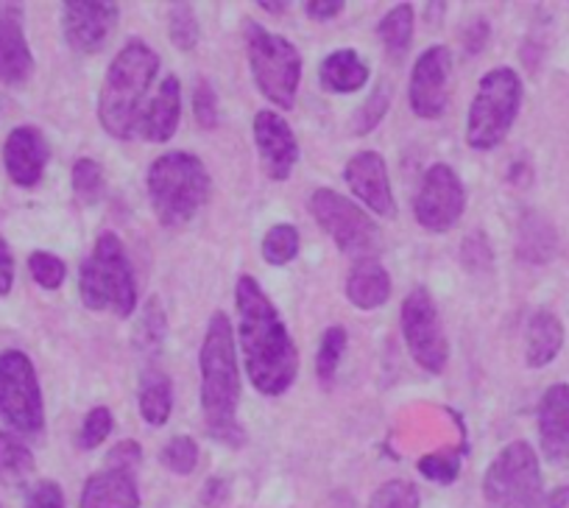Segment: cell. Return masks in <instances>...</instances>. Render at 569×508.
<instances>
[{
  "instance_id": "cell-23",
  "label": "cell",
  "mask_w": 569,
  "mask_h": 508,
  "mask_svg": "<svg viewBox=\"0 0 569 508\" xmlns=\"http://www.w3.org/2000/svg\"><path fill=\"white\" fill-rule=\"evenodd\" d=\"M563 347V325L550 310H539L530 316L528 332H525V360L530 369H545L558 358Z\"/></svg>"
},
{
  "instance_id": "cell-5",
  "label": "cell",
  "mask_w": 569,
  "mask_h": 508,
  "mask_svg": "<svg viewBox=\"0 0 569 508\" xmlns=\"http://www.w3.org/2000/svg\"><path fill=\"white\" fill-rule=\"evenodd\" d=\"M81 302L90 310H109V313L129 319L137 308V282L131 271L129 255L123 240L114 232H103L96 240L90 258L81 263L79 275Z\"/></svg>"
},
{
  "instance_id": "cell-47",
  "label": "cell",
  "mask_w": 569,
  "mask_h": 508,
  "mask_svg": "<svg viewBox=\"0 0 569 508\" xmlns=\"http://www.w3.org/2000/svg\"><path fill=\"white\" fill-rule=\"evenodd\" d=\"M539 508H569V489H556L541 500Z\"/></svg>"
},
{
  "instance_id": "cell-19",
  "label": "cell",
  "mask_w": 569,
  "mask_h": 508,
  "mask_svg": "<svg viewBox=\"0 0 569 508\" xmlns=\"http://www.w3.org/2000/svg\"><path fill=\"white\" fill-rule=\"evenodd\" d=\"M541 452L552 464H569V386L556 384L539 402Z\"/></svg>"
},
{
  "instance_id": "cell-31",
  "label": "cell",
  "mask_w": 569,
  "mask_h": 508,
  "mask_svg": "<svg viewBox=\"0 0 569 508\" xmlns=\"http://www.w3.org/2000/svg\"><path fill=\"white\" fill-rule=\"evenodd\" d=\"M343 352H347V330L343 327H330V330L321 336L319 355H316V375L325 386H330L336 380L338 363H341Z\"/></svg>"
},
{
  "instance_id": "cell-35",
  "label": "cell",
  "mask_w": 569,
  "mask_h": 508,
  "mask_svg": "<svg viewBox=\"0 0 569 508\" xmlns=\"http://www.w3.org/2000/svg\"><path fill=\"white\" fill-rule=\"evenodd\" d=\"M421 497L410 480H388L371 497L369 508H419Z\"/></svg>"
},
{
  "instance_id": "cell-18",
  "label": "cell",
  "mask_w": 569,
  "mask_h": 508,
  "mask_svg": "<svg viewBox=\"0 0 569 508\" xmlns=\"http://www.w3.org/2000/svg\"><path fill=\"white\" fill-rule=\"evenodd\" d=\"M34 73L29 40L23 31V9L14 3L0 7V81L9 87L23 84Z\"/></svg>"
},
{
  "instance_id": "cell-10",
  "label": "cell",
  "mask_w": 569,
  "mask_h": 508,
  "mask_svg": "<svg viewBox=\"0 0 569 508\" xmlns=\"http://www.w3.org/2000/svg\"><path fill=\"white\" fill-rule=\"evenodd\" d=\"M402 336L416 363L430 375H441L450 360L439 308L427 288H413L402 302Z\"/></svg>"
},
{
  "instance_id": "cell-14",
  "label": "cell",
  "mask_w": 569,
  "mask_h": 508,
  "mask_svg": "<svg viewBox=\"0 0 569 508\" xmlns=\"http://www.w3.org/2000/svg\"><path fill=\"white\" fill-rule=\"evenodd\" d=\"M254 146L260 155V166L268 179L284 182L299 162V143L293 138L291 123L271 109H260L254 114Z\"/></svg>"
},
{
  "instance_id": "cell-4",
  "label": "cell",
  "mask_w": 569,
  "mask_h": 508,
  "mask_svg": "<svg viewBox=\"0 0 569 508\" xmlns=\"http://www.w3.org/2000/svg\"><path fill=\"white\" fill-rule=\"evenodd\" d=\"M149 199L166 227H184L210 199V171L188 151H168L149 168Z\"/></svg>"
},
{
  "instance_id": "cell-22",
  "label": "cell",
  "mask_w": 569,
  "mask_h": 508,
  "mask_svg": "<svg viewBox=\"0 0 569 508\" xmlns=\"http://www.w3.org/2000/svg\"><path fill=\"white\" fill-rule=\"evenodd\" d=\"M391 297V277L375 258H360L347 277V299L360 310L382 308Z\"/></svg>"
},
{
  "instance_id": "cell-13",
  "label": "cell",
  "mask_w": 569,
  "mask_h": 508,
  "mask_svg": "<svg viewBox=\"0 0 569 508\" xmlns=\"http://www.w3.org/2000/svg\"><path fill=\"white\" fill-rule=\"evenodd\" d=\"M452 53L445 46H430L413 64L408 87V101L419 118L436 120L450 103Z\"/></svg>"
},
{
  "instance_id": "cell-1",
  "label": "cell",
  "mask_w": 569,
  "mask_h": 508,
  "mask_svg": "<svg viewBox=\"0 0 569 508\" xmlns=\"http://www.w3.org/2000/svg\"><path fill=\"white\" fill-rule=\"evenodd\" d=\"M238 332L243 349L246 375L266 397H279L291 389L299 371V352L282 316L262 293L254 277H240L234 286Z\"/></svg>"
},
{
  "instance_id": "cell-34",
  "label": "cell",
  "mask_w": 569,
  "mask_h": 508,
  "mask_svg": "<svg viewBox=\"0 0 569 508\" xmlns=\"http://www.w3.org/2000/svg\"><path fill=\"white\" fill-rule=\"evenodd\" d=\"M162 341H166V313L160 308V299H151L146 305L140 327H137V347L146 349V352H157Z\"/></svg>"
},
{
  "instance_id": "cell-25",
  "label": "cell",
  "mask_w": 569,
  "mask_h": 508,
  "mask_svg": "<svg viewBox=\"0 0 569 508\" xmlns=\"http://www.w3.org/2000/svg\"><path fill=\"white\" fill-rule=\"evenodd\" d=\"M556 229L539 212H528L519 223V238H517V255L525 263H547L556 255Z\"/></svg>"
},
{
  "instance_id": "cell-17",
  "label": "cell",
  "mask_w": 569,
  "mask_h": 508,
  "mask_svg": "<svg viewBox=\"0 0 569 508\" xmlns=\"http://www.w3.org/2000/svg\"><path fill=\"white\" fill-rule=\"evenodd\" d=\"M51 149L40 129L34 126H18L12 129L3 146V162H7L9 179L20 188H34L46 173Z\"/></svg>"
},
{
  "instance_id": "cell-46",
  "label": "cell",
  "mask_w": 569,
  "mask_h": 508,
  "mask_svg": "<svg viewBox=\"0 0 569 508\" xmlns=\"http://www.w3.org/2000/svg\"><path fill=\"white\" fill-rule=\"evenodd\" d=\"M227 500H229V484L223 478H212L210 484L204 486V502L210 508H218Z\"/></svg>"
},
{
  "instance_id": "cell-29",
  "label": "cell",
  "mask_w": 569,
  "mask_h": 508,
  "mask_svg": "<svg viewBox=\"0 0 569 508\" xmlns=\"http://www.w3.org/2000/svg\"><path fill=\"white\" fill-rule=\"evenodd\" d=\"M73 193L79 199V205L92 207L103 199L107 193V179H103L101 162H96L92 157H81L73 166Z\"/></svg>"
},
{
  "instance_id": "cell-6",
  "label": "cell",
  "mask_w": 569,
  "mask_h": 508,
  "mask_svg": "<svg viewBox=\"0 0 569 508\" xmlns=\"http://www.w3.org/2000/svg\"><path fill=\"white\" fill-rule=\"evenodd\" d=\"M522 107V81L517 70L495 68L480 79L467 120V143L475 151H491L508 138Z\"/></svg>"
},
{
  "instance_id": "cell-32",
  "label": "cell",
  "mask_w": 569,
  "mask_h": 508,
  "mask_svg": "<svg viewBox=\"0 0 569 508\" xmlns=\"http://www.w3.org/2000/svg\"><path fill=\"white\" fill-rule=\"evenodd\" d=\"M168 34H171L173 46L190 51L199 42V20L190 3H173L168 12Z\"/></svg>"
},
{
  "instance_id": "cell-42",
  "label": "cell",
  "mask_w": 569,
  "mask_h": 508,
  "mask_svg": "<svg viewBox=\"0 0 569 508\" xmlns=\"http://www.w3.org/2000/svg\"><path fill=\"white\" fill-rule=\"evenodd\" d=\"M26 508H64V495L53 480H40L26 497Z\"/></svg>"
},
{
  "instance_id": "cell-2",
  "label": "cell",
  "mask_w": 569,
  "mask_h": 508,
  "mask_svg": "<svg viewBox=\"0 0 569 508\" xmlns=\"http://www.w3.org/2000/svg\"><path fill=\"white\" fill-rule=\"evenodd\" d=\"M201 366V411L207 434L227 447L243 445V428L238 422L240 369L234 330L227 313H212L199 355Z\"/></svg>"
},
{
  "instance_id": "cell-11",
  "label": "cell",
  "mask_w": 569,
  "mask_h": 508,
  "mask_svg": "<svg viewBox=\"0 0 569 508\" xmlns=\"http://www.w3.org/2000/svg\"><path fill=\"white\" fill-rule=\"evenodd\" d=\"M310 212L319 221V227L336 240L338 249L347 251V255H360L377 243L375 218L336 190H316L310 196Z\"/></svg>"
},
{
  "instance_id": "cell-33",
  "label": "cell",
  "mask_w": 569,
  "mask_h": 508,
  "mask_svg": "<svg viewBox=\"0 0 569 508\" xmlns=\"http://www.w3.org/2000/svg\"><path fill=\"white\" fill-rule=\"evenodd\" d=\"M461 447H456V450L430 452V456L419 458V472L425 475L427 480H433V484H452V480L458 478V472H461Z\"/></svg>"
},
{
  "instance_id": "cell-8",
  "label": "cell",
  "mask_w": 569,
  "mask_h": 508,
  "mask_svg": "<svg viewBox=\"0 0 569 508\" xmlns=\"http://www.w3.org/2000/svg\"><path fill=\"white\" fill-rule=\"evenodd\" d=\"M483 497L489 508H539L541 469L539 456L528 441L502 447L483 478Z\"/></svg>"
},
{
  "instance_id": "cell-41",
  "label": "cell",
  "mask_w": 569,
  "mask_h": 508,
  "mask_svg": "<svg viewBox=\"0 0 569 508\" xmlns=\"http://www.w3.org/2000/svg\"><path fill=\"white\" fill-rule=\"evenodd\" d=\"M461 260L469 266L472 271H483L486 266L491 263V249H489V240L483 238L480 232L469 235L461 246Z\"/></svg>"
},
{
  "instance_id": "cell-27",
  "label": "cell",
  "mask_w": 569,
  "mask_h": 508,
  "mask_svg": "<svg viewBox=\"0 0 569 508\" xmlns=\"http://www.w3.org/2000/svg\"><path fill=\"white\" fill-rule=\"evenodd\" d=\"M34 475V456L18 436L0 430V484L23 486Z\"/></svg>"
},
{
  "instance_id": "cell-38",
  "label": "cell",
  "mask_w": 569,
  "mask_h": 508,
  "mask_svg": "<svg viewBox=\"0 0 569 508\" xmlns=\"http://www.w3.org/2000/svg\"><path fill=\"white\" fill-rule=\"evenodd\" d=\"M162 464L177 475H190L199 464V447L190 436H173L166 447H162Z\"/></svg>"
},
{
  "instance_id": "cell-48",
  "label": "cell",
  "mask_w": 569,
  "mask_h": 508,
  "mask_svg": "<svg viewBox=\"0 0 569 508\" xmlns=\"http://www.w3.org/2000/svg\"><path fill=\"white\" fill-rule=\"evenodd\" d=\"M260 9H266V12H271V14H279L288 9V3H279V0H262Z\"/></svg>"
},
{
  "instance_id": "cell-21",
  "label": "cell",
  "mask_w": 569,
  "mask_h": 508,
  "mask_svg": "<svg viewBox=\"0 0 569 508\" xmlns=\"http://www.w3.org/2000/svg\"><path fill=\"white\" fill-rule=\"evenodd\" d=\"M140 506V489L131 472L120 469H103L92 475L81 491L79 508H137Z\"/></svg>"
},
{
  "instance_id": "cell-15",
  "label": "cell",
  "mask_w": 569,
  "mask_h": 508,
  "mask_svg": "<svg viewBox=\"0 0 569 508\" xmlns=\"http://www.w3.org/2000/svg\"><path fill=\"white\" fill-rule=\"evenodd\" d=\"M120 9L98 0H70L62 7L64 40L73 51L96 53L112 37Z\"/></svg>"
},
{
  "instance_id": "cell-7",
  "label": "cell",
  "mask_w": 569,
  "mask_h": 508,
  "mask_svg": "<svg viewBox=\"0 0 569 508\" xmlns=\"http://www.w3.org/2000/svg\"><path fill=\"white\" fill-rule=\"evenodd\" d=\"M246 53L257 90L279 109H293L302 79V57L297 46L266 31L254 20H246Z\"/></svg>"
},
{
  "instance_id": "cell-3",
  "label": "cell",
  "mask_w": 569,
  "mask_h": 508,
  "mask_svg": "<svg viewBox=\"0 0 569 508\" xmlns=\"http://www.w3.org/2000/svg\"><path fill=\"white\" fill-rule=\"evenodd\" d=\"M160 70V57L154 48L142 40L126 42L112 59L107 70V79L101 84V98H98V120L103 132L112 135L114 140H129L137 135V123L142 118V103Z\"/></svg>"
},
{
  "instance_id": "cell-43",
  "label": "cell",
  "mask_w": 569,
  "mask_h": 508,
  "mask_svg": "<svg viewBox=\"0 0 569 508\" xmlns=\"http://www.w3.org/2000/svg\"><path fill=\"white\" fill-rule=\"evenodd\" d=\"M140 445L137 441H120V445L112 447V452H109V469H120V472H131L134 475V469L140 467Z\"/></svg>"
},
{
  "instance_id": "cell-39",
  "label": "cell",
  "mask_w": 569,
  "mask_h": 508,
  "mask_svg": "<svg viewBox=\"0 0 569 508\" xmlns=\"http://www.w3.org/2000/svg\"><path fill=\"white\" fill-rule=\"evenodd\" d=\"M112 428H114L112 411L103 406L92 408L79 430V447L81 450H96L98 445H103V441H107V436L112 434Z\"/></svg>"
},
{
  "instance_id": "cell-12",
  "label": "cell",
  "mask_w": 569,
  "mask_h": 508,
  "mask_svg": "<svg viewBox=\"0 0 569 508\" xmlns=\"http://www.w3.org/2000/svg\"><path fill=\"white\" fill-rule=\"evenodd\" d=\"M463 210H467V190L458 173L445 162L427 168L413 205L419 227H425L427 232H447L461 221Z\"/></svg>"
},
{
  "instance_id": "cell-36",
  "label": "cell",
  "mask_w": 569,
  "mask_h": 508,
  "mask_svg": "<svg viewBox=\"0 0 569 508\" xmlns=\"http://www.w3.org/2000/svg\"><path fill=\"white\" fill-rule=\"evenodd\" d=\"M388 101H391V96H388L386 84H380L375 92H371L369 98H366L363 107H360L358 114L352 118V132L358 135V138L375 132L377 126H380L382 114L388 112Z\"/></svg>"
},
{
  "instance_id": "cell-20",
  "label": "cell",
  "mask_w": 569,
  "mask_h": 508,
  "mask_svg": "<svg viewBox=\"0 0 569 508\" xmlns=\"http://www.w3.org/2000/svg\"><path fill=\"white\" fill-rule=\"evenodd\" d=\"M179 118H182V84L177 76H166L154 101L142 109L137 135L149 143H168L177 135Z\"/></svg>"
},
{
  "instance_id": "cell-28",
  "label": "cell",
  "mask_w": 569,
  "mask_h": 508,
  "mask_svg": "<svg viewBox=\"0 0 569 508\" xmlns=\"http://www.w3.org/2000/svg\"><path fill=\"white\" fill-rule=\"evenodd\" d=\"M413 23H416V12L410 3H399V7H393L391 12L380 20L377 34H380L388 57L399 59L405 51H408L410 40H413Z\"/></svg>"
},
{
  "instance_id": "cell-40",
  "label": "cell",
  "mask_w": 569,
  "mask_h": 508,
  "mask_svg": "<svg viewBox=\"0 0 569 508\" xmlns=\"http://www.w3.org/2000/svg\"><path fill=\"white\" fill-rule=\"evenodd\" d=\"M193 109H196V120H199L201 129H216L218 101H216V92H212L210 81H207V79H201L199 84H196Z\"/></svg>"
},
{
  "instance_id": "cell-37",
  "label": "cell",
  "mask_w": 569,
  "mask_h": 508,
  "mask_svg": "<svg viewBox=\"0 0 569 508\" xmlns=\"http://www.w3.org/2000/svg\"><path fill=\"white\" fill-rule=\"evenodd\" d=\"M29 271L31 277H34L37 286L48 288V291H57V288L64 282V277H68V266H64V260H59L57 255H51V251H34V255L29 258Z\"/></svg>"
},
{
  "instance_id": "cell-45",
  "label": "cell",
  "mask_w": 569,
  "mask_h": 508,
  "mask_svg": "<svg viewBox=\"0 0 569 508\" xmlns=\"http://www.w3.org/2000/svg\"><path fill=\"white\" fill-rule=\"evenodd\" d=\"M305 12L313 20H332L343 12V0H308Z\"/></svg>"
},
{
  "instance_id": "cell-24",
  "label": "cell",
  "mask_w": 569,
  "mask_h": 508,
  "mask_svg": "<svg viewBox=\"0 0 569 508\" xmlns=\"http://www.w3.org/2000/svg\"><path fill=\"white\" fill-rule=\"evenodd\" d=\"M319 79L325 90L347 96V92L363 90L366 81H369V68H366V62L352 48H341V51H332L321 62Z\"/></svg>"
},
{
  "instance_id": "cell-44",
  "label": "cell",
  "mask_w": 569,
  "mask_h": 508,
  "mask_svg": "<svg viewBox=\"0 0 569 508\" xmlns=\"http://www.w3.org/2000/svg\"><path fill=\"white\" fill-rule=\"evenodd\" d=\"M14 286V258H12V249L3 238H0V297H7L12 293Z\"/></svg>"
},
{
  "instance_id": "cell-9",
  "label": "cell",
  "mask_w": 569,
  "mask_h": 508,
  "mask_svg": "<svg viewBox=\"0 0 569 508\" xmlns=\"http://www.w3.org/2000/svg\"><path fill=\"white\" fill-rule=\"evenodd\" d=\"M0 419L23 436L46 428V406L34 363L20 349L0 355Z\"/></svg>"
},
{
  "instance_id": "cell-16",
  "label": "cell",
  "mask_w": 569,
  "mask_h": 508,
  "mask_svg": "<svg viewBox=\"0 0 569 508\" xmlns=\"http://www.w3.org/2000/svg\"><path fill=\"white\" fill-rule=\"evenodd\" d=\"M343 179L352 188V193L369 207L375 216L391 218L397 212L393 205L391 182H388V168L377 151H360L343 168Z\"/></svg>"
},
{
  "instance_id": "cell-30",
  "label": "cell",
  "mask_w": 569,
  "mask_h": 508,
  "mask_svg": "<svg viewBox=\"0 0 569 508\" xmlns=\"http://www.w3.org/2000/svg\"><path fill=\"white\" fill-rule=\"evenodd\" d=\"M299 255V232L293 223H277L262 238V258L271 266L291 263Z\"/></svg>"
},
{
  "instance_id": "cell-26",
  "label": "cell",
  "mask_w": 569,
  "mask_h": 508,
  "mask_svg": "<svg viewBox=\"0 0 569 508\" xmlns=\"http://www.w3.org/2000/svg\"><path fill=\"white\" fill-rule=\"evenodd\" d=\"M173 408V391L171 377L160 369H149L140 380V417L151 425V428H162L171 417Z\"/></svg>"
}]
</instances>
